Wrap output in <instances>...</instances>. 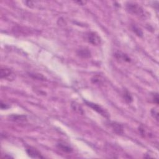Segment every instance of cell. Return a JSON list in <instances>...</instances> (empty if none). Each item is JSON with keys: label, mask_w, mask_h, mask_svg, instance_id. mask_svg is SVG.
I'll return each instance as SVG.
<instances>
[{"label": "cell", "mask_w": 159, "mask_h": 159, "mask_svg": "<svg viewBox=\"0 0 159 159\" xmlns=\"http://www.w3.org/2000/svg\"><path fill=\"white\" fill-rule=\"evenodd\" d=\"M153 100L156 103V104H158V94L156 93L154 95L153 97Z\"/></svg>", "instance_id": "obj_16"}, {"label": "cell", "mask_w": 159, "mask_h": 159, "mask_svg": "<svg viewBox=\"0 0 159 159\" xmlns=\"http://www.w3.org/2000/svg\"><path fill=\"white\" fill-rule=\"evenodd\" d=\"M71 107L72 110L75 112H76L77 113H78L80 114H84V111H83L82 107H81V105H80L78 103L75 101H72L71 103Z\"/></svg>", "instance_id": "obj_11"}, {"label": "cell", "mask_w": 159, "mask_h": 159, "mask_svg": "<svg viewBox=\"0 0 159 159\" xmlns=\"http://www.w3.org/2000/svg\"><path fill=\"white\" fill-rule=\"evenodd\" d=\"M123 97L125 101L128 103H131L132 101V98L131 95L128 91H125L123 93Z\"/></svg>", "instance_id": "obj_13"}, {"label": "cell", "mask_w": 159, "mask_h": 159, "mask_svg": "<svg viewBox=\"0 0 159 159\" xmlns=\"http://www.w3.org/2000/svg\"><path fill=\"white\" fill-rule=\"evenodd\" d=\"M131 28H132V31L134 32V33L137 36H138L139 37H142V35H143V33H142V30H141L139 27H137V26H135V24H133V25H132Z\"/></svg>", "instance_id": "obj_12"}, {"label": "cell", "mask_w": 159, "mask_h": 159, "mask_svg": "<svg viewBox=\"0 0 159 159\" xmlns=\"http://www.w3.org/2000/svg\"><path fill=\"white\" fill-rule=\"evenodd\" d=\"M84 102L85 103L87 106H88V107H89L90 108L93 109L94 111H95L98 113H99L100 114H101V116H103V117H104L106 118H109V117H110L109 113L107 111H106L104 108H103L101 106H100L99 104H96V103H93L91 102H89L87 101H84Z\"/></svg>", "instance_id": "obj_2"}, {"label": "cell", "mask_w": 159, "mask_h": 159, "mask_svg": "<svg viewBox=\"0 0 159 159\" xmlns=\"http://www.w3.org/2000/svg\"><path fill=\"white\" fill-rule=\"evenodd\" d=\"M151 115L154 118H155L157 121H158V111L156 108H154L151 110Z\"/></svg>", "instance_id": "obj_15"}, {"label": "cell", "mask_w": 159, "mask_h": 159, "mask_svg": "<svg viewBox=\"0 0 159 159\" xmlns=\"http://www.w3.org/2000/svg\"><path fill=\"white\" fill-rule=\"evenodd\" d=\"M0 76L2 79H6L8 80H13L14 78V75L13 71L6 67H2L1 68Z\"/></svg>", "instance_id": "obj_4"}, {"label": "cell", "mask_w": 159, "mask_h": 159, "mask_svg": "<svg viewBox=\"0 0 159 159\" xmlns=\"http://www.w3.org/2000/svg\"><path fill=\"white\" fill-rule=\"evenodd\" d=\"M57 147L59 150L65 153H71L73 151L72 148L70 147V145L64 142H59L57 144Z\"/></svg>", "instance_id": "obj_6"}, {"label": "cell", "mask_w": 159, "mask_h": 159, "mask_svg": "<svg viewBox=\"0 0 159 159\" xmlns=\"http://www.w3.org/2000/svg\"><path fill=\"white\" fill-rule=\"evenodd\" d=\"M11 121L16 122H23L27 121L26 116L24 115H11L9 116Z\"/></svg>", "instance_id": "obj_10"}, {"label": "cell", "mask_w": 159, "mask_h": 159, "mask_svg": "<svg viewBox=\"0 0 159 159\" xmlns=\"http://www.w3.org/2000/svg\"><path fill=\"white\" fill-rule=\"evenodd\" d=\"M88 41L93 46H98L101 44V40L99 35L94 32H90L87 35Z\"/></svg>", "instance_id": "obj_3"}, {"label": "cell", "mask_w": 159, "mask_h": 159, "mask_svg": "<svg viewBox=\"0 0 159 159\" xmlns=\"http://www.w3.org/2000/svg\"><path fill=\"white\" fill-rule=\"evenodd\" d=\"M114 57H116V59L119 61H120V62H131V58L128 55L125 54H124V53L121 52H116L115 54H114Z\"/></svg>", "instance_id": "obj_8"}, {"label": "cell", "mask_w": 159, "mask_h": 159, "mask_svg": "<svg viewBox=\"0 0 159 159\" xmlns=\"http://www.w3.org/2000/svg\"><path fill=\"white\" fill-rule=\"evenodd\" d=\"M110 124L115 133H116L117 134H123L124 128H123V126L121 124H119L116 122H110Z\"/></svg>", "instance_id": "obj_7"}, {"label": "cell", "mask_w": 159, "mask_h": 159, "mask_svg": "<svg viewBox=\"0 0 159 159\" xmlns=\"http://www.w3.org/2000/svg\"><path fill=\"white\" fill-rule=\"evenodd\" d=\"M126 9L131 14L140 17H144L145 15L144 9L139 5L136 3H128L126 5Z\"/></svg>", "instance_id": "obj_1"}, {"label": "cell", "mask_w": 159, "mask_h": 159, "mask_svg": "<svg viewBox=\"0 0 159 159\" xmlns=\"http://www.w3.org/2000/svg\"><path fill=\"white\" fill-rule=\"evenodd\" d=\"M26 152L28 154V155L34 158H42L44 157L41 155V154L36 149L33 147H27L26 149Z\"/></svg>", "instance_id": "obj_5"}, {"label": "cell", "mask_w": 159, "mask_h": 159, "mask_svg": "<svg viewBox=\"0 0 159 159\" xmlns=\"http://www.w3.org/2000/svg\"><path fill=\"white\" fill-rule=\"evenodd\" d=\"M76 3H78V4L81 5H83L84 4L86 3V2H77Z\"/></svg>", "instance_id": "obj_18"}, {"label": "cell", "mask_w": 159, "mask_h": 159, "mask_svg": "<svg viewBox=\"0 0 159 159\" xmlns=\"http://www.w3.org/2000/svg\"><path fill=\"white\" fill-rule=\"evenodd\" d=\"M8 108H9V107L8 106V104H6L5 103H3V102L1 103V108L2 110H6V109H7Z\"/></svg>", "instance_id": "obj_17"}, {"label": "cell", "mask_w": 159, "mask_h": 159, "mask_svg": "<svg viewBox=\"0 0 159 159\" xmlns=\"http://www.w3.org/2000/svg\"><path fill=\"white\" fill-rule=\"evenodd\" d=\"M29 76L32 78L37 80H44L45 78L42 76L40 74H36V73H29Z\"/></svg>", "instance_id": "obj_14"}, {"label": "cell", "mask_w": 159, "mask_h": 159, "mask_svg": "<svg viewBox=\"0 0 159 159\" xmlns=\"http://www.w3.org/2000/svg\"><path fill=\"white\" fill-rule=\"evenodd\" d=\"M77 54L78 56L83 58V59H87L91 57V52L90 51L86 48L80 49L77 51Z\"/></svg>", "instance_id": "obj_9"}]
</instances>
